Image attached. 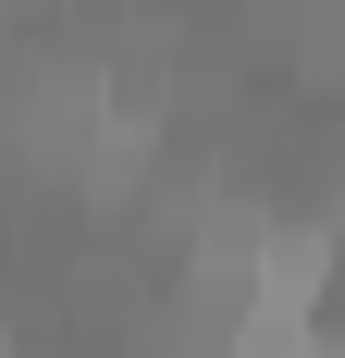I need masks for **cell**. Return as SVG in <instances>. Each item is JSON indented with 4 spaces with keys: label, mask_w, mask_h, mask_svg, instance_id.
<instances>
[{
    "label": "cell",
    "mask_w": 345,
    "mask_h": 358,
    "mask_svg": "<svg viewBox=\"0 0 345 358\" xmlns=\"http://www.w3.org/2000/svg\"><path fill=\"white\" fill-rule=\"evenodd\" d=\"M321 285H333V235H321V222H259V248H247V309H235V322H309Z\"/></svg>",
    "instance_id": "obj_1"
},
{
    "label": "cell",
    "mask_w": 345,
    "mask_h": 358,
    "mask_svg": "<svg viewBox=\"0 0 345 358\" xmlns=\"http://www.w3.org/2000/svg\"><path fill=\"white\" fill-rule=\"evenodd\" d=\"M136 173H148V124H136V111H111L99 136L74 148V185H87V198H99V210H111V198H124V185H136Z\"/></svg>",
    "instance_id": "obj_2"
}]
</instances>
